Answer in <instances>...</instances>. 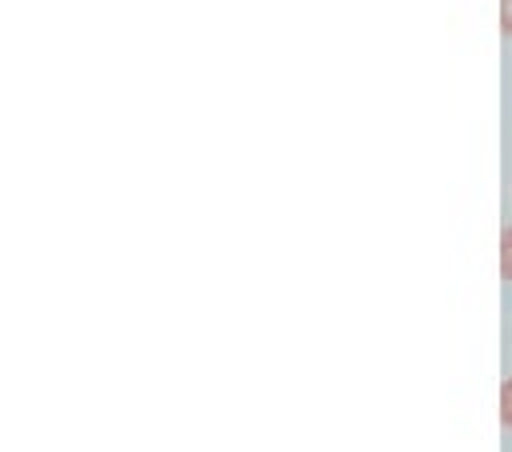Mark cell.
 <instances>
[{"label":"cell","instance_id":"cell-1","mask_svg":"<svg viewBox=\"0 0 512 452\" xmlns=\"http://www.w3.org/2000/svg\"><path fill=\"white\" fill-rule=\"evenodd\" d=\"M500 272L504 280H512V224L500 232Z\"/></svg>","mask_w":512,"mask_h":452},{"label":"cell","instance_id":"cell-3","mask_svg":"<svg viewBox=\"0 0 512 452\" xmlns=\"http://www.w3.org/2000/svg\"><path fill=\"white\" fill-rule=\"evenodd\" d=\"M500 32L512 36V0H500Z\"/></svg>","mask_w":512,"mask_h":452},{"label":"cell","instance_id":"cell-2","mask_svg":"<svg viewBox=\"0 0 512 452\" xmlns=\"http://www.w3.org/2000/svg\"><path fill=\"white\" fill-rule=\"evenodd\" d=\"M500 420L504 428H512V376L500 384Z\"/></svg>","mask_w":512,"mask_h":452}]
</instances>
